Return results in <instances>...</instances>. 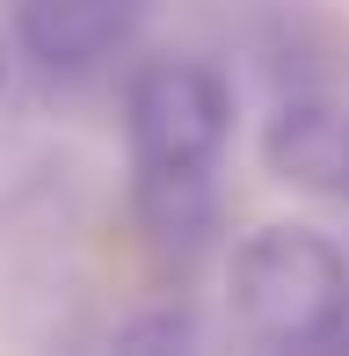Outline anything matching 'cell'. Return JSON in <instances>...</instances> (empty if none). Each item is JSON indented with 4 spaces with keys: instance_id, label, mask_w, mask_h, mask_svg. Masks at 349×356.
Returning <instances> with one entry per match:
<instances>
[{
    "instance_id": "cell-3",
    "label": "cell",
    "mask_w": 349,
    "mask_h": 356,
    "mask_svg": "<svg viewBox=\"0 0 349 356\" xmlns=\"http://www.w3.org/2000/svg\"><path fill=\"white\" fill-rule=\"evenodd\" d=\"M153 0H8L15 44L51 80H88L131 51Z\"/></svg>"
},
{
    "instance_id": "cell-1",
    "label": "cell",
    "mask_w": 349,
    "mask_h": 356,
    "mask_svg": "<svg viewBox=\"0 0 349 356\" xmlns=\"http://www.w3.org/2000/svg\"><path fill=\"white\" fill-rule=\"evenodd\" d=\"M233 313L269 349H327L349 327V262L313 225H262L233 248Z\"/></svg>"
},
{
    "instance_id": "cell-4",
    "label": "cell",
    "mask_w": 349,
    "mask_h": 356,
    "mask_svg": "<svg viewBox=\"0 0 349 356\" xmlns=\"http://www.w3.org/2000/svg\"><path fill=\"white\" fill-rule=\"evenodd\" d=\"M262 160L277 182L327 197V204H349V109L327 102V95L277 102L262 124Z\"/></svg>"
},
{
    "instance_id": "cell-2",
    "label": "cell",
    "mask_w": 349,
    "mask_h": 356,
    "mask_svg": "<svg viewBox=\"0 0 349 356\" xmlns=\"http://www.w3.org/2000/svg\"><path fill=\"white\" fill-rule=\"evenodd\" d=\"M124 131H131L138 182H189L218 175L233 138V88L204 58H146L124 88Z\"/></svg>"
},
{
    "instance_id": "cell-5",
    "label": "cell",
    "mask_w": 349,
    "mask_h": 356,
    "mask_svg": "<svg viewBox=\"0 0 349 356\" xmlns=\"http://www.w3.org/2000/svg\"><path fill=\"white\" fill-rule=\"evenodd\" d=\"M0 88H8V58H0Z\"/></svg>"
}]
</instances>
